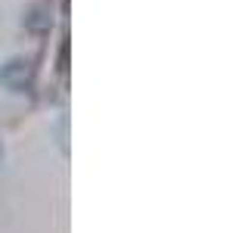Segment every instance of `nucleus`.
Segmentation results:
<instances>
[{
  "label": "nucleus",
  "mask_w": 248,
  "mask_h": 233,
  "mask_svg": "<svg viewBox=\"0 0 248 233\" xmlns=\"http://www.w3.org/2000/svg\"><path fill=\"white\" fill-rule=\"evenodd\" d=\"M62 0H0V159L46 103Z\"/></svg>",
  "instance_id": "1"
}]
</instances>
